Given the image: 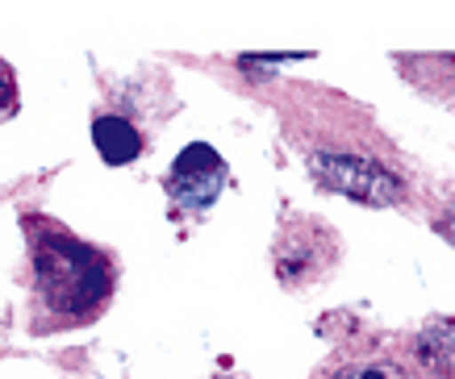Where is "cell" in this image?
<instances>
[{
  "instance_id": "6",
  "label": "cell",
  "mask_w": 455,
  "mask_h": 379,
  "mask_svg": "<svg viewBox=\"0 0 455 379\" xmlns=\"http://www.w3.org/2000/svg\"><path fill=\"white\" fill-rule=\"evenodd\" d=\"M17 108H21V92H17V75L13 67L0 59V122H9Z\"/></svg>"
},
{
  "instance_id": "4",
  "label": "cell",
  "mask_w": 455,
  "mask_h": 379,
  "mask_svg": "<svg viewBox=\"0 0 455 379\" xmlns=\"http://www.w3.org/2000/svg\"><path fill=\"white\" fill-rule=\"evenodd\" d=\"M334 258H339V242H334V233L322 225V221H292L289 230L280 233L276 242V275L280 284L289 288H301L317 275H326L334 267Z\"/></svg>"
},
{
  "instance_id": "3",
  "label": "cell",
  "mask_w": 455,
  "mask_h": 379,
  "mask_svg": "<svg viewBox=\"0 0 455 379\" xmlns=\"http://www.w3.org/2000/svg\"><path fill=\"white\" fill-rule=\"evenodd\" d=\"M226 179H230L226 159H221L213 146H205V142H193V146H184L176 154L164 188L176 209H184V213H205L209 204L221 196Z\"/></svg>"
},
{
  "instance_id": "7",
  "label": "cell",
  "mask_w": 455,
  "mask_h": 379,
  "mask_svg": "<svg viewBox=\"0 0 455 379\" xmlns=\"http://www.w3.org/2000/svg\"><path fill=\"white\" fill-rule=\"evenodd\" d=\"M435 225H439V233L455 246V201H447L439 213H435Z\"/></svg>"
},
{
  "instance_id": "5",
  "label": "cell",
  "mask_w": 455,
  "mask_h": 379,
  "mask_svg": "<svg viewBox=\"0 0 455 379\" xmlns=\"http://www.w3.org/2000/svg\"><path fill=\"white\" fill-rule=\"evenodd\" d=\"M92 142H97L100 159L109 162V167H125V162H134L142 154V134L134 122H125V117H113V113H105V117H97L92 122Z\"/></svg>"
},
{
  "instance_id": "1",
  "label": "cell",
  "mask_w": 455,
  "mask_h": 379,
  "mask_svg": "<svg viewBox=\"0 0 455 379\" xmlns=\"http://www.w3.org/2000/svg\"><path fill=\"white\" fill-rule=\"evenodd\" d=\"M21 230L29 250V334L46 338L92 325L117 292V258L46 213H26Z\"/></svg>"
},
{
  "instance_id": "2",
  "label": "cell",
  "mask_w": 455,
  "mask_h": 379,
  "mask_svg": "<svg viewBox=\"0 0 455 379\" xmlns=\"http://www.w3.org/2000/svg\"><path fill=\"white\" fill-rule=\"evenodd\" d=\"M309 379H455V354L435 334H359L334 346Z\"/></svg>"
}]
</instances>
